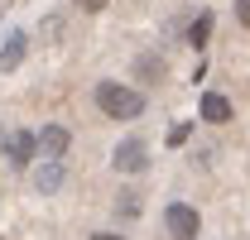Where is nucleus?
I'll list each match as a JSON object with an SVG mask.
<instances>
[{"instance_id":"nucleus-4","label":"nucleus","mask_w":250,"mask_h":240,"mask_svg":"<svg viewBox=\"0 0 250 240\" xmlns=\"http://www.w3.org/2000/svg\"><path fill=\"white\" fill-rule=\"evenodd\" d=\"M34 154H39V144H34L29 130H10V140H5V159H10L15 168H29Z\"/></svg>"},{"instance_id":"nucleus-11","label":"nucleus","mask_w":250,"mask_h":240,"mask_svg":"<svg viewBox=\"0 0 250 240\" xmlns=\"http://www.w3.org/2000/svg\"><path fill=\"white\" fill-rule=\"evenodd\" d=\"M188 130H192V125H188V120H178V125L168 130V144H183V140H188Z\"/></svg>"},{"instance_id":"nucleus-3","label":"nucleus","mask_w":250,"mask_h":240,"mask_svg":"<svg viewBox=\"0 0 250 240\" xmlns=\"http://www.w3.org/2000/svg\"><path fill=\"white\" fill-rule=\"evenodd\" d=\"M164 221H168V236L173 240H197V211L188 207V202H168V211H164Z\"/></svg>"},{"instance_id":"nucleus-14","label":"nucleus","mask_w":250,"mask_h":240,"mask_svg":"<svg viewBox=\"0 0 250 240\" xmlns=\"http://www.w3.org/2000/svg\"><path fill=\"white\" fill-rule=\"evenodd\" d=\"M92 240H125V236H111V231H96Z\"/></svg>"},{"instance_id":"nucleus-8","label":"nucleus","mask_w":250,"mask_h":240,"mask_svg":"<svg viewBox=\"0 0 250 240\" xmlns=\"http://www.w3.org/2000/svg\"><path fill=\"white\" fill-rule=\"evenodd\" d=\"M24 43H29L24 34H10V39H5V48H0V72H15V67L24 62Z\"/></svg>"},{"instance_id":"nucleus-5","label":"nucleus","mask_w":250,"mask_h":240,"mask_svg":"<svg viewBox=\"0 0 250 240\" xmlns=\"http://www.w3.org/2000/svg\"><path fill=\"white\" fill-rule=\"evenodd\" d=\"M34 144H39V154H43V159H62V154H67V144H72V135H67L62 125H43V130L34 135Z\"/></svg>"},{"instance_id":"nucleus-10","label":"nucleus","mask_w":250,"mask_h":240,"mask_svg":"<svg viewBox=\"0 0 250 240\" xmlns=\"http://www.w3.org/2000/svg\"><path fill=\"white\" fill-rule=\"evenodd\" d=\"M116 211L121 216H140V192H121L116 197Z\"/></svg>"},{"instance_id":"nucleus-6","label":"nucleus","mask_w":250,"mask_h":240,"mask_svg":"<svg viewBox=\"0 0 250 240\" xmlns=\"http://www.w3.org/2000/svg\"><path fill=\"white\" fill-rule=\"evenodd\" d=\"M34 187H39L43 197H53L62 187V159H43V163L34 168Z\"/></svg>"},{"instance_id":"nucleus-15","label":"nucleus","mask_w":250,"mask_h":240,"mask_svg":"<svg viewBox=\"0 0 250 240\" xmlns=\"http://www.w3.org/2000/svg\"><path fill=\"white\" fill-rule=\"evenodd\" d=\"M5 5H10V0H0V10H5Z\"/></svg>"},{"instance_id":"nucleus-9","label":"nucleus","mask_w":250,"mask_h":240,"mask_svg":"<svg viewBox=\"0 0 250 240\" xmlns=\"http://www.w3.org/2000/svg\"><path fill=\"white\" fill-rule=\"evenodd\" d=\"M207 39H212V15H207V10H202V15H197V20H192V24H188V43H192V48H202V43H207Z\"/></svg>"},{"instance_id":"nucleus-13","label":"nucleus","mask_w":250,"mask_h":240,"mask_svg":"<svg viewBox=\"0 0 250 240\" xmlns=\"http://www.w3.org/2000/svg\"><path fill=\"white\" fill-rule=\"evenodd\" d=\"M72 5H82V10H92V15H96V10H106V0H72Z\"/></svg>"},{"instance_id":"nucleus-1","label":"nucleus","mask_w":250,"mask_h":240,"mask_svg":"<svg viewBox=\"0 0 250 240\" xmlns=\"http://www.w3.org/2000/svg\"><path fill=\"white\" fill-rule=\"evenodd\" d=\"M96 106L106 111L111 120H135L145 116V96L125 82H96Z\"/></svg>"},{"instance_id":"nucleus-12","label":"nucleus","mask_w":250,"mask_h":240,"mask_svg":"<svg viewBox=\"0 0 250 240\" xmlns=\"http://www.w3.org/2000/svg\"><path fill=\"white\" fill-rule=\"evenodd\" d=\"M236 20H241V24L250 29V0H236Z\"/></svg>"},{"instance_id":"nucleus-2","label":"nucleus","mask_w":250,"mask_h":240,"mask_svg":"<svg viewBox=\"0 0 250 240\" xmlns=\"http://www.w3.org/2000/svg\"><path fill=\"white\" fill-rule=\"evenodd\" d=\"M145 163H149V149H145V140H135V135L121 140L116 154H111V168H116V173H140Z\"/></svg>"},{"instance_id":"nucleus-7","label":"nucleus","mask_w":250,"mask_h":240,"mask_svg":"<svg viewBox=\"0 0 250 240\" xmlns=\"http://www.w3.org/2000/svg\"><path fill=\"white\" fill-rule=\"evenodd\" d=\"M197 111H202V120H212V125H226V120H231V101L217 96V91H202Z\"/></svg>"}]
</instances>
